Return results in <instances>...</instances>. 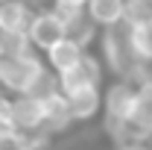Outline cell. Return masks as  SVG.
<instances>
[{"label":"cell","mask_w":152,"mask_h":150,"mask_svg":"<svg viewBox=\"0 0 152 150\" xmlns=\"http://www.w3.org/2000/svg\"><path fill=\"white\" fill-rule=\"evenodd\" d=\"M96 44H99V62H102L105 74H111V79H134L140 65L132 53L126 24H120L114 30H102Z\"/></svg>","instance_id":"6da1fadb"},{"label":"cell","mask_w":152,"mask_h":150,"mask_svg":"<svg viewBox=\"0 0 152 150\" xmlns=\"http://www.w3.org/2000/svg\"><path fill=\"white\" fill-rule=\"evenodd\" d=\"M102 82H105V68H102V62L96 53H85L82 62L76 65L73 71H67V74H58L56 76V85L61 94H73L79 88H102Z\"/></svg>","instance_id":"7a4b0ae2"},{"label":"cell","mask_w":152,"mask_h":150,"mask_svg":"<svg viewBox=\"0 0 152 150\" xmlns=\"http://www.w3.org/2000/svg\"><path fill=\"white\" fill-rule=\"evenodd\" d=\"M26 38H29V47L38 56H44L53 44H58L64 38V24L50 6L47 9H35V15L29 21V30H26Z\"/></svg>","instance_id":"3957f363"},{"label":"cell","mask_w":152,"mask_h":150,"mask_svg":"<svg viewBox=\"0 0 152 150\" xmlns=\"http://www.w3.org/2000/svg\"><path fill=\"white\" fill-rule=\"evenodd\" d=\"M12 130L20 135H35L44 132V103L32 94H18L12 97Z\"/></svg>","instance_id":"277c9868"},{"label":"cell","mask_w":152,"mask_h":150,"mask_svg":"<svg viewBox=\"0 0 152 150\" xmlns=\"http://www.w3.org/2000/svg\"><path fill=\"white\" fill-rule=\"evenodd\" d=\"M53 9V6H50ZM61 24H64V38H70L76 41L82 50H88L91 44H96V38H99V30H96L91 18H88V12L85 9H53Z\"/></svg>","instance_id":"5b68a950"},{"label":"cell","mask_w":152,"mask_h":150,"mask_svg":"<svg viewBox=\"0 0 152 150\" xmlns=\"http://www.w3.org/2000/svg\"><path fill=\"white\" fill-rule=\"evenodd\" d=\"M44 103V132L50 138H56L61 132H67L73 127V118H70V109H67V100L61 91H53L47 97H41Z\"/></svg>","instance_id":"8992f818"},{"label":"cell","mask_w":152,"mask_h":150,"mask_svg":"<svg viewBox=\"0 0 152 150\" xmlns=\"http://www.w3.org/2000/svg\"><path fill=\"white\" fill-rule=\"evenodd\" d=\"M67 100V109H70V118L73 124H88L94 121L96 115L102 112V88H79L73 94H64Z\"/></svg>","instance_id":"52a82bcc"},{"label":"cell","mask_w":152,"mask_h":150,"mask_svg":"<svg viewBox=\"0 0 152 150\" xmlns=\"http://www.w3.org/2000/svg\"><path fill=\"white\" fill-rule=\"evenodd\" d=\"M88 18L96 30H114L120 24H126V0H88L85 6Z\"/></svg>","instance_id":"ba28073f"},{"label":"cell","mask_w":152,"mask_h":150,"mask_svg":"<svg viewBox=\"0 0 152 150\" xmlns=\"http://www.w3.org/2000/svg\"><path fill=\"white\" fill-rule=\"evenodd\" d=\"M88 50H82L76 41H70V38H61L58 44H53L47 53H44V65L53 71V74H67V71H73L76 65L82 62V56H85Z\"/></svg>","instance_id":"9c48e42d"},{"label":"cell","mask_w":152,"mask_h":150,"mask_svg":"<svg viewBox=\"0 0 152 150\" xmlns=\"http://www.w3.org/2000/svg\"><path fill=\"white\" fill-rule=\"evenodd\" d=\"M35 6L26 0H6L0 3V33H26Z\"/></svg>","instance_id":"30bf717a"},{"label":"cell","mask_w":152,"mask_h":150,"mask_svg":"<svg viewBox=\"0 0 152 150\" xmlns=\"http://www.w3.org/2000/svg\"><path fill=\"white\" fill-rule=\"evenodd\" d=\"M129 44H132V53L137 59V65H149L152 68V24L129 27Z\"/></svg>","instance_id":"8fae6325"},{"label":"cell","mask_w":152,"mask_h":150,"mask_svg":"<svg viewBox=\"0 0 152 150\" xmlns=\"http://www.w3.org/2000/svg\"><path fill=\"white\" fill-rule=\"evenodd\" d=\"M26 53H35V50L29 47L26 33H0V59H6V56H26Z\"/></svg>","instance_id":"7c38bea8"},{"label":"cell","mask_w":152,"mask_h":150,"mask_svg":"<svg viewBox=\"0 0 152 150\" xmlns=\"http://www.w3.org/2000/svg\"><path fill=\"white\" fill-rule=\"evenodd\" d=\"M0 150H26V135L18 130H0Z\"/></svg>","instance_id":"4fadbf2b"},{"label":"cell","mask_w":152,"mask_h":150,"mask_svg":"<svg viewBox=\"0 0 152 150\" xmlns=\"http://www.w3.org/2000/svg\"><path fill=\"white\" fill-rule=\"evenodd\" d=\"M0 130H12V97H0Z\"/></svg>","instance_id":"5bb4252c"},{"label":"cell","mask_w":152,"mask_h":150,"mask_svg":"<svg viewBox=\"0 0 152 150\" xmlns=\"http://www.w3.org/2000/svg\"><path fill=\"white\" fill-rule=\"evenodd\" d=\"M53 9H85L88 0H50Z\"/></svg>","instance_id":"9a60e30c"},{"label":"cell","mask_w":152,"mask_h":150,"mask_svg":"<svg viewBox=\"0 0 152 150\" xmlns=\"http://www.w3.org/2000/svg\"><path fill=\"white\" fill-rule=\"evenodd\" d=\"M114 150H152V144H146V141H134V144H123V147H114Z\"/></svg>","instance_id":"2e32d148"},{"label":"cell","mask_w":152,"mask_h":150,"mask_svg":"<svg viewBox=\"0 0 152 150\" xmlns=\"http://www.w3.org/2000/svg\"><path fill=\"white\" fill-rule=\"evenodd\" d=\"M3 94H6V91H3V88H0V97H3Z\"/></svg>","instance_id":"e0dca14e"},{"label":"cell","mask_w":152,"mask_h":150,"mask_svg":"<svg viewBox=\"0 0 152 150\" xmlns=\"http://www.w3.org/2000/svg\"><path fill=\"white\" fill-rule=\"evenodd\" d=\"M0 3H6V0H0Z\"/></svg>","instance_id":"ac0fdd59"},{"label":"cell","mask_w":152,"mask_h":150,"mask_svg":"<svg viewBox=\"0 0 152 150\" xmlns=\"http://www.w3.org/2000/svg\"><path fill=\"white\" fill-rule=\"evenodd\" d=\"M26 3H32V0H26Z\"/></svg>","instance_id":"d6986e66"}]
</instances>
